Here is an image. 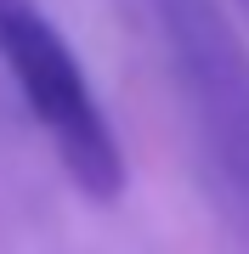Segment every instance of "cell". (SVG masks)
Instances as JSON below:
<instances>
[{
    "label": "cell",
    "mask_w": 249,
    "mask_h": 254,
    "mask_svg": "<svg viewBox=\"0 0 249 254\" xmlns=\"http://www.w3.org/2000/svg\"><path fill=\"white\" fill-rule=\"evenodd\" d=\"M148 11L193 119L210 198L238 254H249V46L221 0H148Z\"/></svg>",
    "instance_id": "6da1fadb"
},
{
    "label": "cell",
    "mask_w": 249,
    "mask_h": 254,
    "mask_svg": "<svg viewBox=\"0 0 249 254\" xmlns=\"http://www.w3.org/2000/svg\"><path fill=\"white\" fill-rule=\"evenodd\" d=\"M0 63L17 85L23 108L34 113V125L46 130L51 153L63 158L68 181L85 198L113 203L125 192V153L113 136V119L68 34L40 0H0Z\"/></svg>",
    "instance_id": "7a4b0ae2"
},
{
    "label": "cell",
    "mask_w": 249,
    "mask_h": 254,
    "mask_svg": "<svg viewBox=\"0 0 249 254\" xmlns=\"http://www.w3.org/2000/svg\"><path fill=\"white\" fill-rule=\"evenodd\" d=\"M238 6H244V11H249V0H238Z\"/></svg>",
    "instance_id": "3957f363"
}]
</instances>
